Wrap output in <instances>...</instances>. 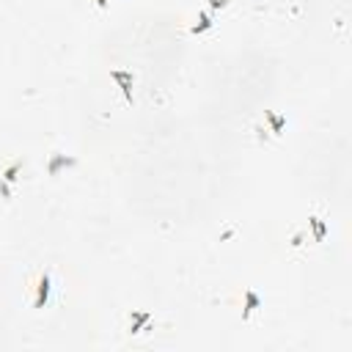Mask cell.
<instances>
[{
    "label": "cell",
    "mask_w": 352,
    "mask_h": 352,
    "mask_svg": "<svg viewBox=\"0 0 352 352\" xmlns=\"http://www.w3.org/2000/svg\"><path fill=\"white\" fill-rule=\"evenodd\" d=\"M267 118H270V124H273V132H281V130H284V124H286V118H284V116L267 113Z\"/></svg>",
    "instance_id": "obj_7"
},
{
    "label": "cell",
    "mask_w": 352,
    "mask_h": 352,
    "mask_svg": "<svg viewBox=\"0 0 352 352\" xmlns=\"http://www.w3.org/2000/svg\"><path fill=\"white\" fill-rule=\"evenodd\" d=\"M20 171H22V163H20V160H14V163L3 171V179L9 182V185H14V182L20 179Z\"/></svg>",
    "instance_id": "obj_5"
},
{
    "label": "cell",
    "mask_w": 352,
    "mask_h": 352,
    "mask_svg": "<svg viewBox=\"0 0 352 352\" xmlns=\"http://www.w3.org/2000/svg\"><path fill=\"white\" fill-rule=\"evenodd\" d=\"M113 80L118 85H121V91H124V97H127V102H132V72H121V69H116L113 72Z\"/></svg>",
    "instance_id": "obj_1"
},
{
    "label": "cell",
    "mask_w": 352,
    "mask_h": 352,
    "mask_svg": "<svg viewBox=\"0 0 352 352\" xmlns=\"http://www.w3.org/2000/svg\"><path fill=\"white\" fill-rule=\"evenodd\" d=\"M259 303L261 300H259V294H256V292H245V316L253 314V311L259 308Z\"/></svg>",
    "instance_id": "obj_6"
},
{
    "label": "cell",
    "mask_w": 352,
    "mask_h": 352,
    "mask_svg": "<svg viewBox=\"0 0 352 352\" xmlns=\"http://www.w3.org/2000/svg\"><path fill=\"white\" fill-rule=\"evenodd\" d=\"M311 226H314V231H316V239H322V237H325V223H319V218L311 220Z\"/></svg>",
    "instance_id": "obj_9"
},
{
    "label": "cell",
    "mask_w": 352,
    "mask_h": 352,
    "mask_svg": "<svg viewBox=\"0 0 352 352\" xmlns=\"http://www.w3.org/2000/svg\"><path fill=\"white\" fill-rule=\"evenodd\" d=\"M0 196L11 198V187H9V182H6V179H0Z\"/></svg>",
    "instance_id": "obj_10"
},
{
    "label": "cell",
    "mask_w": 352,
    "mask_h": 352,
    "mask_svg": "<svg viewBox=\"0 0 352 352\" xmlns=\"http://www.w3.org/2000/svg\"><path fill=\"white\" fill-rule=\"evenodd\" d=\"M77 163V160L75 157H66V154H58V157H52L50 160V163H47V173H50V176H55V173H58L61 171V168H69V165H75Z\"/></svg>",
    "instance_id": "obj_3"
},
{
    "label": "cell",
    "mask_w": 352,
    "mask_h": 352,
    "mask_svg": "<svg viewBox=\"0 0 352 352\" xmlns=\"http://www.w3.org/2000/svg\"><path fill=\"white\" fill-rule=\"evenodd\" d=\"M50 289H52L50 275H42V281H39V286H36V308L47 306V300H50Z\"/></svg>",
    "instance_id": "obj_2"
},
{
    "label": "cell",
    "mask_w": 352,
    "mask_h": 352,
    "mask_svg": "<svg viewBox=\"0 0 352 352\" xmlns=\"http://www.w3.org/2000/svg\"><path fill=\"white\" fill-rule=\"evenodd\" d=\"M149 314H132V333H138V327L143 325V322H149Z\"/></svg>",
    "instance_id": "obj_8"
},
{
    "label": "cell",
    "mask_w": 352,
    "mask_h": 352,
    "mask_svg": "<svg viewBox=\"0 0 352 352\" xmlns=\"http://www.w3.org/2000/svg\"><path fill=\"white\" fill-rule=\"evenodd\" d=\"M94 3H97V6H108V0H94Z\"/></svg>",
    "instance_id": "obj_12"
},
{
    "label": "cell",
    "mask_w": 352,
    "mask_h": 352,
    "mask_svg": "<svg viewBox=\"0 0 352 352\" xmlns=\"http://www.w3.org/2000/svg\"><path fill=\"white\" fill-rule=\"evenodd\" d=\"M212 25H215L212 14L209 11H201V14H198V22L193 25V33H204V30H209Z\"/></svg>",
    "instance_id": "obj_4"
},
{
    "label": "cell",
    "mask_w": 352,
    "mask_h": 352,
    "mask_svg": "<svg viewBox=\"0 0 352 352\" xmlns=\"http://www.w3.org/2000/svg\"><path fill=\"white\" fill-rule=\"evenodd\" d=\"M228 0H209V9L215 11V9H223V6H226Z\"/></svg>",
    "instance_id": "obj_11"
}]
</instances>
